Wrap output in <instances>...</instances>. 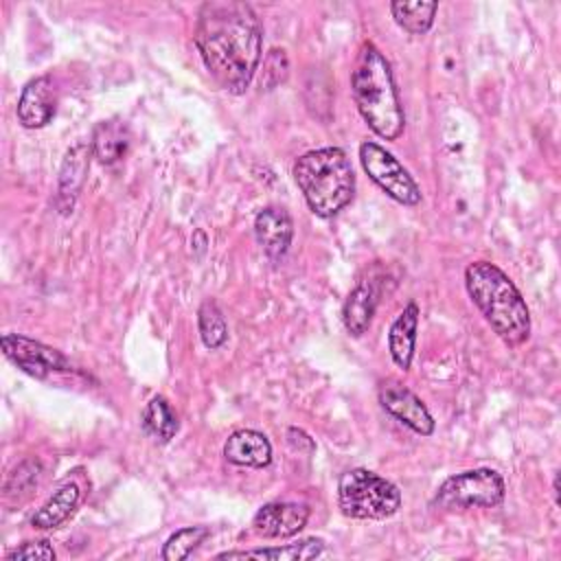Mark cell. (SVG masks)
<instances>
[{
    "mask_svg": "<svg viewBox=\"0 0 561 561\" xmlns=\"http://www.w3.org/2000/svg\"><path fill=\"white\" fill-rule=\"evenodd\" d=\"M57 85L53 77L42 75L31 79L18 101V121L26 129H39L48 125L57 112Z\"/></svg>",
    "mask_w": 561,
    "mask_h": 561,
    "instance_id": "8fae6325",
    "label": "cell"
},
{
    "mask_svg": "<svg viewBox=\"0 0 561 561\" xmlns=\"http://www.w3.org/2000/svg\"><path fill=\"white\" fill-rule=\"evenodd\" d=\"M197 327H199V337L206 348L215 351L228 340V324L226 318L219 309V305L210 298H206L197 311Z\"/></svg>",
    "mask_w": 561,
    "mask_h": 561,
    "instance_id": "7402d4cb",
    "label": "cell"
},
{
    "mask_svg": "<svg viewBox=\"0 0 561 561\" xmlns=\"http://www.w3.org/2000/svg\"><path fill=\"white\" fill-rule=\"evenodd\" d=\"M2 351L9 362H13L22 373L35 379H50L53 375L77 373V368L68 362V357L61 351L20 333H4Z\"/></svg>",
    "mask_w": 561,
    "mask_h": 561,
    "instance_id": "ba28073f",
    "label": "cell"
},
{
    "mask_svg": "<svg viewBox=\"0 0 561 561\" xmlns=\"http://www.w3.org/2000/svg\"><path fill=\"white\" fill-rule=\"evenodd\" d=\"M436 9H438L436 2H421V0H416V2L397 0L390 4V13H392L394 22L412 35H423L432 28Z\"/></svg>",
    "mask_w": 561,
    "mask_h": 561,
    "instance_id": "44dd1931",
    "label": "cell"
},
{
    "mask_svg": "<svg viewBox=\"0 0 561 561\" xmlns=\"http://www.w3.org/2000/svg\"><path fill=\"white\" fill-rule=\"evenodd\" d=\"M81 491L75 482H64L31 517V526L37 530H53L61 526L77 508Z\"/></svg>",
    "mask_w": 561,
    "mask_h": 561,
    "instance_id": "ac0fdd59",
    "label": "cell"
},
{
    "mask_svg": "<svg viewBox=\"0 0 561 561\" xmlns=\"http://www.w3.org/2000/svg\"><path fill=\"white\" fill-rule=\"evenodd\" d=\"M324 541L318 537H307L296 543L274 546V548H252V550H228L219 552L217 559H270V561H307L320 557Z\"/></svg>",
    "mask_w": 561,
    "mask_h": 561,
    "instance_id": "e0dca14e",
    "label": "cell"
},
{
    "mask_svg": "<svg viewBox=\"0 0 561 561\" xmlns=\"http://www.w3.org/2000/svg\"><path fill=\"white\" fill-rule=\"evenodd\" d=\"M224 458L237 467L263 469L272 462V443L256 430H237L224 443Z\"/></svg>",
    "mask_w": 561,
    "mask_h": 561,
    "instance_id": "5bb4252c",
    "label": "cell"
},
{
    "mask_svg": "<svg viewBox=\"0 0 561 561\" xmlns=\"http://www.w3.org/2000/svg\"><path fill=\"white\" fill-rule=\"evenodd\" d=\"M140 423H142V430L160 443H169L180 430L173 408L160 394L149 399V403L145 405V410L140 414Z\"/></svg>",
    "mask_w": 561,
    "mask_h": 561,
    "instance_id": "ffe728a7",
    "label": "cell"
},
{
    "mask_svg": "<svg viewBox=\"0 0 561 561\" xmlns=\"http://www.w3.org/2000/svg\"><path fill=\"white\" fill-rule=\"evenodd\" d=\"M465 287L471 302L506 346H522L530 337V311L526 300L495 263H469L465 270Z\"/></svg>",
    "mask_w": 561,
    "mask_h": 561,
    "instance_id": "7a4b0ae2",
    "label": "cell"
},
{
    "mask_svg": "<svg viewBox=\"0 0 561 561\" xmlns=\"http://www.w3.org/2000/svg\"><path fill=\"white\" fill-rule=\"evenodd\" d=\"M208 535H210V530L206 526H186V528L175 530L162 548V559L164 561L186 559Z\"/></svg>",
    "mask_w": 561,
    "mask_h": 561,
    "instance_id": "603a6c76",
    "label": "cell"
},
{
    "mask_svg": "<svg viewBox=\"0 0 561 561\" xmlns=\"http://www.w3.org/2000/svg\"><path fill=\"white\" fill-rule=\"evenodd\" d=\"M506 493L504 478L489 467L467 469L454 473L436 489L432 500L434 506L454 511V508H493L502 504Z\"/></svg>",
    "mask_w": 561,
    "mask_h": 561,
    "instance_id": "8992f818",
    "label": "cell"
},
{
    "mask_svg": "<svg viewBox=\"0 0 561 561\" xmlns=\"http://www.w3.org/2000/svg\"><path fill=\"white\" fill-rule=\"evenodd\" d=\"M416 329H419V305L408 302L401 313L394 318L388 331V351L392 362L401 370H410L414 346H416Z\"/></svg>",
    "mask_w": 561,
    "mask_h": 561,
    "instance_id": "2e32d148",
    "label": "cell"
},
{
    "mask_svg": "<svg viewBox=\"0 0 561 561\" xmlns=\"http://www.w3.org/2000/svg\"><path fill=\"white\" fill-rule=\"evenodd\" d=\"M359 162L368 178L394 202L403 206H416L421 202V188L408 173V169L381 145L366 140L359 145Z\"/></svg>",
    "mask_w": 561,
    "mask_h": 561,
    "instance_id": "52a82bcc",
    "label": "cell"
},
{
    "mask_svg": "<svg viewBox=\"0 0 561 561\" xmlns=\"http://www.w3.org/2000/svg\"><path fill=\"white\" fill-rule=\"evenodd\" d=\"M351 94L368 127L383 140H397L405 127L403 107L394 88L392 70L381 50L364 42L353 72H351Z\"/></svg>",
    "mask_w": 561,
    "mask_h": 561,
    "instance_id": "3957f363",
    "label": "cell"
},
{
    "mask_svg": "<svg viewBox=\"0 0 561 561\" xmlns=\"http://www.w3.org/2000/svg\"><path fill=\"white\" fill-rule=\"evenodd\" d=\"M90 153H92V145L77 142L64 156V162L59 169V182H57V197H55V206L61 215H68L72 210L83 188L88 167H90Z\"/></svg>",
    "mask_w": 561,
    "mask_h": 561,
    "instance_id": "4fadbf2b",
    "label": "cell"
},
{
    "mask_svg": "<svg viewBox=\"0 0 561 561\" xmlns=\"http://www.w3.org/2000/svg\"><path fill=\"white\" fill-rule=\"evenodd\" d=\"M129 149V129L125 123L112 118L101 121L92 134V153L101 164H114L125 158Z\"/></svg>",
    "mask_w": 561,
    "mask_h": 561,
    "instance_id": "d6986e66",
    "label": "cell"
},
{
    "mask_svg": "<svg viewBox=\"0 0 561 561\" xmlns=\"http://www.w3.org/2000/svg\"><path fill=\"white\" fill-rule=\"evenodd\" d=\"M287 55L283 48H272L263 61V72H261V88L263 90H274L278 83L287 79Z\"/></svg>",
    "mask_w": 561,
    "mask_h": 561,
    "instance_id": "cb8c5ba5",
    "label": "cell"
},
{
    "mask_svg": "<svg viewBox=\"0 0 561 561\" xmlns=\"http://www.w3.org/2000/svg\"><path fill=\"white\" fill-rule=\"evenodd\" d=\"M377 300H379V291L370 280H359L348 291L342 305V322L353 337H359L368 331L377 309Z\"/></svg>",
    "mask_w": 561,
    "mask_h": 561,
    "instance_id": "9a60e30c",
    "label": "cell"
},
{
    "mask_svg": "<svg viewBox=\"0 0 561 561\" xmlns=\"http://www.w3.org/2000/svg\"><path fill=\"white\" fill-rule=\"evenodd\" d=\"M291 173L309 210L322 219L333 217L353 199L355 173L340 147L302 153L294 162Z\"/></svg>",
    "mask_w": 561,
    "mask_h": 561,
    "instance_id": "277c9868",
    "label": "cell"
},
{
    "mask_svg": "<svg viewBox=\"0 0 561 561\" xmlns=\"http://www.w3.org/2000/svg\"><path fill=\"white\" fill-rule=\"evenodd\" d=\"M193 39L213 79L230 94H243L261 61L263 28L254 9L239 0L206 2Z\"/></svg>",
    "mask_w": 561,
    "mask_h": 561,
    "instance_id": "6da1fadb",
    "label": "cell"
},
{
    "mask_svg": "<svg viewBox=\"0 0 561 561\" xmlns=\"http://www.w3.org/2000/svg\"><path fill=\"white\" fill-rule=\"evenodd\" d=\"M337 504L351 519H388L401 506V491L368 469H351L337 482Z\"/></svg>",
    "mask_w": 561,
    "mask_h": 561,
    "instance_id": "5b68a950",
    "label": "cell"
},
{
    "mask_svg": "<svg viewBox=\"0 0 561 561\" xmlns=\"http://www.w3.org/2000/svg\"><path fill=\"white\" fill-rule=\"evenodd\" d=\"M7 561H33V559H39V561H53L55 559V550L50 546V541L46 539H39V541H24L22 546L13 548L11 552H7L4 557Z\"/></svg>",
    "mask_w": 561,
    "mask_h": 561,
    "instance_id": "d4e9b609",
    "label": "cell"
},
{
    "mask_svg": "<svg viewBox=\"0 0 561 561\" xmlns=\"http://www.w3.org/2000/svg\"><path fill=\"white\" fill-rule=\"evenodd\" d=\"M309 522V506L296 502L263 504L254 519L252 530L263 539H283L300 533Z\"/></svg>",
    "mask_w": 561,
    "mask_h": 561,
    "instance_id": "30bf717a",
    "label": "cell"
},
{
    "mask_svg": "<svg viewBox=\"0 0 561 561\" xmlns=\"http://www.w3.org/2000/svg\"><path fill=\"white\" fill-rule=\"evenodd\" d=\"M379 403L381 408L408 425L412 432L421 436H430L434 432V419L425 403L401 381L397 379H386L379 383Z\"/></svg>",
    "mask_w": 561,
    "mask_h": 561,
    "instance_id": "9c48e42d",
    "label": "cell"
},
{
    "mask_svg": "<svg viewBox=\"0 0 561 561\" xmlns=\"http://www.w3.org/2000/svg\"><path fill=\"white\" fill-rule=\"evenodd\" d=\"M254 234L265 256L278 263L291 245L294 221L285 208L267 206L254 217Z\"/></svg>",
    "mask_w": 561,
    "mask_h": 561,
    "instance_id": "7c38bea8",
    "label": "cell"
}]
</instances>
